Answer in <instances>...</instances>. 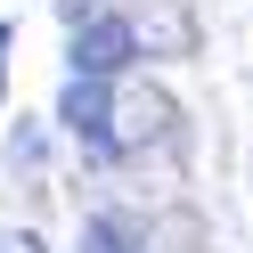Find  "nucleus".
<instances>
[{
  "label": "nucleus",
  "mask_w": 253,
  "mask_h": 253,
  "mask_svg": "<svg viewBox=\"0 0 253 253\" xmlns=\"http://www.w3.org/2000/svg\"><path fill=\"white\" fill-rule=\"evenodd\" d=\"M0 90H8V17H0Z\"/></svg>",
  "instance_id": "obj_6"
},
{
  "label": "nucleus",
  "mask_w": 253,
  "mask_h": 253,
  "mask_svg": "<svg viewBox=\"0 0 253 253\" xmlns=\"http://www.w3.org/2000/svg\"><path fill=\"white\" fill-rule=\"evenodd\" d=\"M0 253H49V245H41L33 229H0Z\"/></svg>",
  "instance_id": "obj_5"
},
{
  "label": "nucleus",
  "mask_w": 253,
  "mask_h": 253,
  "mask_svg": "<svg viewBox=\"0 0 253 253\" xmlns=\"http://www.w3.org/2000/svg\"><path fill=\"white\" fill-rule=\"evenodd\" d=\"M82 253H131V237H123L115 220H90V229H82Z\"/></svg>",
  "instance_id": "obj_4"
},
{
  "label": "nucleus",
  "mask_w": 253,
  "mask_h": 253,
  "mask_svg": "<svg viewBox=\"0 0 253 253\" xmlns=\"http://www.w3.org/2000/svg\"><path fill=\"white\" fill-rule=\"evenodd\" d=\"M131 57H139L131 17H82L74 25V74H106V82H115Z\"/></svg>",
  "instance_id": "obj_2"
},
{
  "label": "nucleus",
  "mask_w": 253,
  "mask_h": 253,
  "mask_svg": "<svg viewBox=\"0 0 253 253\" xmlns=\"http://www.w3.org/2000/svg\"><path fill=\"white\" fill-rule=\"evenodd\" d=\"M106 106H115V82H106V74H74L66 98H57V123H66V131L98 155V139H106Z\"/></svg>",
  "instance_id": "obj_3"
},
{
  "label": "nucleus",
  "mask_w": 253,
  "mask_h": 253,
  "mask_svg": "<svg viewBox=\"0 0 253 253\" xmlns=\"http://www.w3.org/2000/svg\"><path fill=\"white\" fill-rule=\"evenodd\" d=\"M155 139H171V98H164L155 82H115L98 164H106V155H139V147H155Z\"/></svg>",
  "instance_id": "obj_1"
}]
</instances>
